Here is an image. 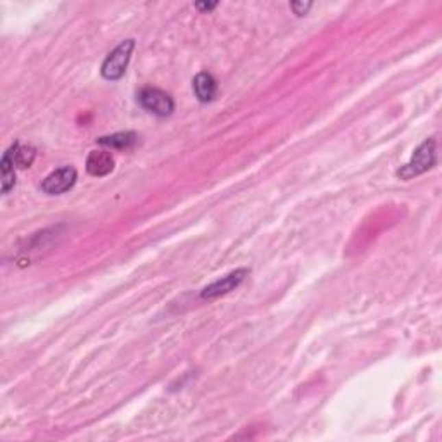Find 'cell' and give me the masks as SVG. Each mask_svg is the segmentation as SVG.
<instances>
[{"label":"cell","instance_id":"cell-4","mask_svg":"<svg viewBox=\"0 0 442 442\" xmlns=\"http://www.w3.org/2000/svg\"><path fill=\"white\" fill-rule=\"evenodd\" d=\"M138 102H140L142 108L156 116H169L175 109L173 99L159 88H144L138 94Z\"/></svg>","mask_w":442,"mask_h":442},{"label":"cell","instance_id":"cell-3","mask_svg":"<svg viewBox=\"0 0 442 442\" xmlns=\"http://www.w3.org/2000/svg\"><path fill=\"white\" fill-rule=\"evenodd\" d=\"M78 173L73 166H62L56 169L42 182V191L49 195H59L68 192L76 184Z\"/></svg>","mask_w":442,"mask_h":442},{"label":"cell","instance_id":"cell-12","mask_svg":"<svg viewBox=\"0 0 442 442\" xmlns=\"http://www.w3.org/2000/svg\"><path fill=\"white\" fill-rule=\"evenodd\" d=\"M214 8L216 4H197V9H201V11H211Z\"/></svg>","mask_w":442,"mask_h":442},{"label":"cell","instance_id":"cell-8","mask_svg":"<svg viewBox=\"0 0 442 442\" xmlns=\"http://www.w3.org/2000/svg\"><path fill=\"white\" fill-rule=\"evenodd\" d=\"M14 152L16 144L8 149V152H5L4 158H2V162H0V168H2V192H4V194H9L16 185Z\"/></svg>","mask_w":442,"mask_h":442},{"label":"cell","instance_id":"cell-5","mask_svg":"<svg viewBox=\"0 0 442 442\" xmlns=\"http://www.w3.org/2000/svg\"><path fill=\"white\" fill-rule=\"evenodd\" d=\"M249 271L245 270V268L232 271V273H228L227 277L219 278V280L212 282L211 285H208V287L201 292V297L202 299H214V297H219V295L228 294V292H232L235 287H238V285L242 284V280H244L245 275Z\"/></svg>","mask_w":442,"mask_h":442},{"label":"cell","instance_id":"cell-2","mask_svg":"<svg viewBox=\"0 0 442 442\" xmlns=\"http://www.w3.org/2000/svg\"><path fill=\"white\" fill-rule=\"evenodd\" d=\"M434 164H435V142L430 138V140H425L423 144L415 151L411 161L397 171V176H401L403 180H410V178H413V176L421 175V173L434 168Z\"/></svg>","mask_w":442,"mask_h":442},{"label":"cell","instance_id":"cell-11","mask_svg":"<svg viewBox=\"0 0 442 442\" xmlns=\"http://www.w3.org/2000/svg\"><path fill=\"white\" fill-rule=\"evenodd\" d=\"M311 5H313L311 2H306V4H304V2H294V4H292L291 8L294 9V12L297 16H304L306 12H308L309 9H311Z\"/></svg>","mask_w":442,"mask_h":442},{"label":"cell","instance_id":"cell-7","mask_svg":"<svg viewBox=\"0 0 442 442\" xmlns=\"http://www.w3.org/2000/svg\"><path fill=\"white\" fill-rule=\"evenodd\" d=\"M194 92L201 102H211L218 92L216 79L209 73H199L194 78Z\"/></svg>","mask_w":442,"mask_h":442},{"label":"cell","instance_id":"cell-1","mask_svg":"<svg viewBox=\"0 0 442 442\" xmlns=\"http://www.w3.org/2000/svg\"><path fill=\"white\" fill-rule=\"evenodd\" d=\"M135 49V40H125L111 52V54L106 58V61L102 62V76L106 79H119L126 71V66H128L130 58H132V52Z\"/></svg>","mask_w":442,"mask_h":442},{"label":"cell","instance_id":"cell-9","mask_svg":"<svg viewBox=\"0 0 442 442\" xmlns=\"http://www.w3.org/2000/svg\"><path fill=\"white\" fill-rule=\"evenodd\" d=\"M99 144L112 149H130L137 144V135L134 132H121V134H114L111 137L99 138Z\"/></svg>","mask_w":442,"mask_h":442},{"label":"cell","instance_id":"cell-10","mask_svg":"<svg viewBox=\"0 0 442 442\" xmlns=\"http://www.w3.org/2000/svg\"><path fill=\"white\" fill-rule=\"evenodd\" d=\"M35 149L32 147V145H19L16 144V152H14V161H16V166L18 168H29V166L33 164V161H35Z\"/></svg>","mask_w":442,"mask_h":442},{"label":"cell","instance_id":"cell-6","mask_svg":"<svg viewBox=\"0 0 442 442\" xmlns=\"http://www.w3.org/2000/svg\"><path fill=\"white\" fill-rule=\"evenodd\" d=\"M114 169V158L108 151H92L86 158V171L92 176H106Z\"/></svg>","mask_w":442,"mask_h":442}]
</instances>
